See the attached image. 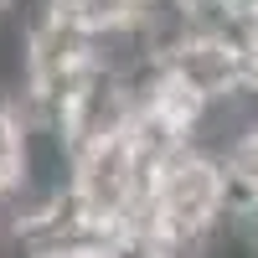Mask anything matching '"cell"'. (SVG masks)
Returning <instances> with one entry per match:
<instances>
[{
  "label": "cell",
  "instance_id": "1",
  "mask_svg": "<svg viewBox=\"0 0 258 258\" xmlns=\"http://www.w3.org/2000/svg\"><path fill=\"white\" fill-rule=\"evenodd\" d=\"M227 227H238V191L217 140H181L150 165L145 212L124 248L135 258H202Z\"/></svg>",
  "mask_w": 258,
  "mask_h": 258
},
{
  "label": "cell",
  "instance_id": "2",
  "mask_svg": "<svg viewBox=\"0 0 258 258\" xmlns=\"http://www.w3.org/2000/svg\"><path fill=\"white\" fill-rule=\"evenodd\" d=\"M150 165H155V150L140 140L135 124H119V129H103V135H88L62 150L57 181L68 191L78 222L93 238H109L124 248L145 212Z\"/></svg>",
  "mask_w": 258,
  "mask_h": 258
},
{
  "label": "cell",
  "instance_id": "3",
  "mask_svg": "<svg viewBox=\"0 0 258 258\" xmlns=\"http://www.w3.org/2000/svg\"><path fill=\"white\" fill-rule=\"evenodd\" d=\"M150 62L191 88L217 119L248 109L243 93V41L232 21H165V31L150 41Z\"/></svg>",
  "mask_w": 258,
  "mask_h": 258
},
{
  "label": "cell",
  "instance_id": "4",
  "mask_svg": "<svg viewBox=\"0 0 258 258\" xmlns=\"http://www.w3.org/2000/svg\"><path fill=\"white\" fill-rule=\"evenodd\" d=\"M36 6L57 21H68V26H78L83 36L103 41L109 52L135 57V62L150 52V41L170 21L165 0H36Z\"/></svg>",
  "mask_w": 258,
  "mask_h": 258
},
{
  "label": "cell",
  "instance_id": "5",
  "mask_svg": "<svg viewBox=\"0 0 258 258\" xmlns=\"http://www.w3.org/2000/svg\"><path fill=\"white\" fill-rule=\"evenodd\" d=\"M41 145L52 140L36 114L16 93H0V212L41 186Z\"/></svg>",
  "mask_w": 258,
  "mask_h": 258
},
{
  "label": "cell",
  "instance_id": "6",
  "mask_svg": "<svg viewBox=\"0 0 258 258\" xmlns=\"http://www.w3.org/2000/svg\"><path fill=\"white\" fill-rule=\"evenodd\" d=\"M217 150L232 176V191H238V212L258 207V103L227 119V135H217Z\"/></svg>",
  "mask_w": 258,
  "mask_h": 258
},
{
  "label": "cell",
  "instance_id": "7",
  "mask_svg": "<svg viewBox=\"0 0 258 258\" xmlns=\"http://www.w3.org/2000/svg\"><path fill=\"white\" fill-rule=\"evenodd\" d=\"M170 21H238L243 0H165Z\"/></svg>",
  "mask_w": 258,
  "mask_h": 258
},
{
  "label": "cell",
  "instance_id": "8",
  "mask_svg": "<svg viewBox=\"0 0 258 258\" xmlns=\"http://www.w3.org/2000/svg\"><path fill=\"white\" fill-rule=\"evenodd\" d=\"M238 227H243V238H248V248H253V258H258V207H243V212H238Z\"/></svg>",
  "mask_w": 258,
  "mask_h": 258
},
{
  "label": "cell",
  "instance_id": "9",
  "mask_svg": "<svg viewBox=\"0 0 258 258\" xmlns=\"http://www.w3.org/2000/svg\"><path fill=\"white\" fill-rule=\"evenodd\" d=\"M16 6H21V0H0V21H6V16H11Z\"/></svg>",
  "mask_w": 258,
  "mask_h": 258
},
{
  "label": "cell",
  "instance_id": "10",
  "mask_svg": "<svg viewBox=\"0 0 258 258\" xmlns=\"http://www.w3.org/2000/svg\"><path fill=\"white\" fill-rule=\"evenodd\" d=\"M0 248H6V227H0Z\"/></svg>",
  "mask_w": 258,
  "mask_h": 258
}]
</instances>
